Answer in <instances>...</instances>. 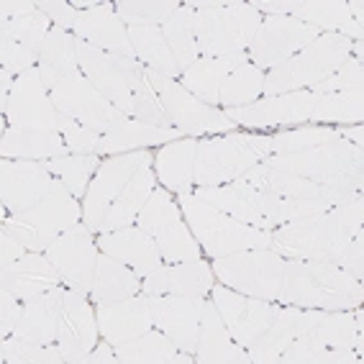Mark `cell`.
I'll use <instances>...</instances> for the list:
<instances>
[{"mask_svg":"<svg viewBox=\"0 0 364 364\" xmlns=\"http://www.w3.org/2000/svg\"><path fill=\"white\" fill-rule=\"evenodd\" d=\"M364 231H359L354 239H351L349 249H346V254L341 257V262H338V267H344L346 272L351 274V277H357V280H362L364 277Z\"/></svg>","mask_w":364,"mask_h":364,"instance_id":"obj_57","label":"cell"},{"mask_svg":"<svg viewBox=\"0 0 364 364\" xmlns=\"http://www.w3.org/2000/svg\"><path fill=\"white\" fill-rule=\"evenodd\" d=\"M359 362H362V357L354 349H326L313 359V364H359Z\"/></svg>","mask_w":364,"mask_h":364,"instance_id":"obj_59","label":"cell"},{"mask_svg":"<svg viewBox=\"0 0 364 364\" xmlns=\"http://www.w3.org/2000/svg\"><path fill=\"white\" fill-rule=\"evenodd\" d=\"M129 39L141 65H146L149 70L159 72L169 80L182 77L180 67H177L175 57L169 52L167 39H164L159 26H129Z\"/></svg>","mask_w":364,"mask_h":364,"instance_id":"obj_44","label":"cell"},{"mask_svg":"<svg viewBox=\"0 0 364 364\" xmlns=\"http://www.w3.org/2000/svg\"><path fill=\"white\" fill-rule=\"evenodd\" d=\"M264 164L290 172V175L311 177V180H336V177L364 180V146L338 139L316 149L267 156Z\"/></svg>","mask_w":364,"mask_h":364,"instance_id":"obj_13","label":"cell"},{"mask_svg":"<svg viewBox=\"0 0 364 364\" xmlns=\"http://www.w3.org/2000/svg\"><path fill=\"white\" fill-rule=\"evenodd\" d=\"M62 300H65V287L62 285L26 300L23 316H21L14 333L21 338H28V341H36V344H57Z\"/></svg>","mask_w":364,"mask_h":364,"instance_id":"obj_33","label":"cell"},{"mask_svg":"<svg viewBox=\"0 0 364 364\" xmlns=\"http://www.w3.org/2000/svg\"><path fill=\"white\" fill-rule=\"evenodd\" d=\"M193 11H190L185 3L177 11L172 18L162 26L164 39H167V46L172 57H175L180 72L190 70L200 59V52H198V39H196V26H193Z\"/></svg>","mask_w":364,"mask_h":364,"instance_id":"obj_46","label":"cell"},{"mask_svg":"<svg viewBox=\"0 0 364 364\" xmlns=\"http://www.w3.org/2000/svg\"><path fill=\"white\" fill-rule=\"evenodd\" d=\"M316 92L295 90L282 95H269L264 100H257L244 108H226V116L247 129H272V126H298L311 118L316 105Z\"/></svg>","mask_w":364,"mask_h":364,"instance_id":"obj_21","label":"cell"},{"mask_svg":"<svg viewBox=\"0 0 364 364\" xmlns=\"http://www.w3.org/2000/svg\"><path fill=\"white\" fill-rule=\"evenodd\" d=\"M98 316L87 303V293H80L72 287L65 290L57 346L65 354L67 364H82L85 357L98 344Z\"/></svg>","mask_w":364,"mask_h":364,"instance_id":"obj_22","label":"cell"},{"mask_svg":"<svg viewBox=\"0 0 364 364\" xmlns=\"http://www.w3.org/2000/svg\"><path fill=\"white\" fill-rule=\"evenodd\" d=\"M321 33H323L321 28L308 26L293 16H264L262 26L257 28L252 44H249L247 57L259 70H272L300 54L308 44L318 39Z\"/></svg>","mask_w":364,"mask_h":364,"instance_id":"obj_14","label":"cell"},{"mask_svg":"<svg viewBox=\"0 0 364 364\" xmlns=\"http://www.w3.org/2000/svg\"><path fill=\"white\" fill-rule=\"evenodd\" d=\"M21 316H23V300H18L8 290H3V300H0V336L6 338L14 333Z\"/></svg>","mask_w":364,"mask_h":364,"instance_id":"obj_56","label":"cell"},{"mask_svg":"<svg viewBox=\"0 0 364 364\" xmlns=\"http://www.w3.org/2000/svg\"><path fill=\"white\" fill-rule=\"evenodd\" d=\"M364 316L359 308L351 311H316L303 308L300 331L282 354L280 364H313L326 349H354L362 357Z\"/></svg>","mask_w":364,"mask_h":364,"instance_id":"obj_6","label":"cell"},{"mask_svg":"<svg viewBox=\"0 0 364 364\" xmlns=\"http://www.w3.org/2000/svg\"><path fill=\"white\" fill-rule=\"evenodd\" d=\"M82 364H118V357L116 351H113V344H108V341H103V344H95V349L85 357Z\"/></svg>","mask_w":364,"mask_h":364,"instance_id":"obj_61","label":"cell"},{"mask_svg":"<svg viewBox=\"0 0 364 364\" xmlns=\"http://www.w3.org/2000/svg\"><path fill=\"white\" fill-rule=\"evenodd\" d=\"M39 11L49 16L54 26L65 28V31H72L75 28V21H77V8L72 3H62V0H39Z\"/></svg>","mask_w":364,"mask_h":364,"instance_id":"obj_55","label":"cell"},{"mask_svg":"<svg viewBox=\"0 0 364 364\" xmlns=\"http://www.w3.org/2000/svg\"><path fill=\"white\" fill-rule=\"evenodd\" d=\"M154 162V159H151ZM151 162H144L141 167L134 172V177L129 180V185L124 188V193L113 200V205L105 213L103 223H100V234L116 231V228H126L136 221L141 208L146 205L149 196L156 188V175L151 169Z\"/></svg>","mask_w":364,"mask_h":364,"instance_id":"obj_37","label":"cell"},{"mask_svg":"<svg viewBox=\"0 0 364 364\" xmlns=\"http://www.w3.org/2000/svg\"><path fill=\"white\" fill-rule=\"evenodd\" d=\"M126 67L131 72V100H134V118L141 124L159 126V129H172L167 111H164L159 92L146 77V65L139 59H126Z\"/></svg>","mask_w":364,"mask_h":364,"instance_id":"obj_45","label":"cell"},{"mask_svg":"<svg viewBox=\"0 0 364 364\" xmlns=\"http://www.w3.org/2000/svg\"><path fill=\"white\" fill-rule=\"evenodd\" d=\"M80 72L90 80L105 98L116 105L124 116H134V100H131V72L126 67V57L108 54L98 46L77 39Z\"/></svg>","mask_w":364,"mask_h":364,"instance_id":"obj_20","label":"cell"},{"mask_svg":"<svg viewBox=\"0 0 364 364\" xmlns=\"http://www.w3.org/2000/svg\"><path fill=\"white\" fill-rule=\"evenodd\" d=\"M359 231H364L362 193L326 213L272 228L269 249L285 259H321L338 264Z\"/></svg>","mask_w":364,"mask_h":364,"instance_id":"obj_1","label":"cell"},{"mask_svg":"<svg viewBox=\"0 0 364 364\" xmlns=\"http://www.w3.org/2000/svg\"><path fill=\"white\" fill-rule=\"evenodd\" d=\"M200 57L244 54L264 16L244 0H188Z\"/></svg>","mask_w":364,"mask_h":364,"instance_id":"obj_3","label":"cell"},{"mask_svg":"<svg viewBox=\"0 0 364 364\" xmlns=\"http://www.w3.org/2000/svg\"><path fill=\"white\" fill-rule=\"evenodd\" d=\"M239 180L249 182L254 188L267 190V193H277V196L295 198V200H318L326 205H341L364 190V180L354 177H336V180H311V177H298L282 169L267 167L264 162L254 164L247 169Z\"/></svg>","mask_w":364,"mask_h":364,"instance_id":"obj_12","label":"cell"},{"mask_svg":"<svg viewBox=\"0 0 364 364\" xmlns=\"http://www.w3.org/2000/svg\"><path fill=\"white\" fill-rule=\"evenodd\" d=\"M180 8H182L180 0H118L116 14L126 26L162 28Z\"/></svg>","mask_w":364,"mask_h":364,"instance_id":"obj_51","label":"cell"},{"mask_svg":"<svg viewBox=\"0 0 364 364\" xmlns=\"http://www.w3.org/2000/svg\"><path fill=\"white\" fill-rule=\"evenodd\" d=\"M46 257L62 274V282L72 290L90 295L92 277H95V264H98V244L92 241V231L85 223L67 228L65 234L49 244Z\"/></svg>","mask_w":364,"mask_h":364,"instance_id":"obj_16","label":"cell"},{"mask_svg":"<svg viewBox=\"0 0 364 364\" xmlns=\"http://www.w3.org/2000/svg\"><path fill=\"white\" fill-rule=\"evenodd\" d=\"M290 16L321 31H336L346 39L362 41V21H354L346 0H293Z\"/></svg>","mask_w":364,"mask_h":364,"instance_id":"obj_38","label":"cell"},{"mask_svg":"<svg viewBox=\"0 0 364 364\" xmlns=\"http://www.w3.org/2000/svg\"><path fill=\"white\" fill-rule=\"evenodd\" d=\"M72 31H75L77 39L98 46V49H103L108 54L136 59V52H134V46H131L129 39V26L118 18L113 3H100L98 8L80 11Z\"/></svg>","mask_w":364,"mask_h":364,"instance_id":"obj_26","label":"cell"},{"mask_svg":"<svg viewBox=\"0 0 364 364\" xmlns=\"http://www.w3.org/2000/svg\"><path fill=\"white\" fill-rule=\"evenodd\" d=\"M46 90L52 95V103L57 105L59 113L75 118L77 124L98 131V134H111L113 129L129 121V116L118 111L82 72H72L67 77L54 80Z\"/></svg>","mask_w":364,"mask_h":364,"instance_id":"obj_9","label":"cell"},{"mask_svg":"<svg viewBox=\"0 0 364 364\" xmlns=\"http://www.w3.org/2000/svg\"><path fill=\"white\" fill-rule=\"evenodd\" d=\"M336 129L331 126H300L293 131H280L272 136H254V134H239V141L257 154L259 162H264L267 156H280V154H295V151H306L323 146V144L338 141Z\"/></svg>","mask_w":364,"mask_h":364,"instance_id":"obj_32","label":"cell"},{"mask_svg":"<svg viewBox=\"0 0 364 364\" xmlns=\"http://www.w3.org/2000/svg\"><path fill=\"white\" fill-rule=\"evenodd\" d=\"M146 77L154 85V90L159 92L164 111H167L169 121L175 129H180L185 136H205V134H234L236 121L218 111L215 105L203 103L196 98L190 90L182 87V82L169 80L159 72L146 67Z\"/></svg>","mask_w":364,"mask_h":364,"instance_id":"obj_11","label":"cell"},{"mask_svg":"<svg viewBox=\"0 0 364 364\" xmlns=\"http://www.w3.org/2000/svg\"><path fill=\"white\" fill-rule=\"evenodd\" d=\"M118 364H190L196 357H190L175 346V341L159 328V331H144L141 336L131 338L126 344L113 346Z\"/></svg>","mask_w":364,"mask_h":364,"instance_id":"obj_40","label":"cell"},{"mask_svg":"<svg viewBox=\"0 0 364 364\" xmlns=\"http://www.w3.org/2000/svg\"><path fill=\"white\" fill-rule=\"evenodd\" d=\"M247 52L226 54V57H200L190 70L182 72V87L200 98L203 103L218 105V95L226 77L241 65H247Z\"/></svg>","mask_w":364,"mask_h":364,"instance_id":"obj_36","label":"cell"},{"mask_svg":"<svg viewBox=\"0 0 364 364\" xmlns=\"http://www.w3.org/2000/svg\"><path fill=\"white\" fill-rule=\"evenodd\" d=\"M49 31H52V21L46 14H41L39 8L26 16H18V18L0 23V39H11L14 44L23 46L36 57L41 54V46H44Z\"/></svg>","mask_w":364,"mask_h":364,"instance_id":"obj_50","label":"cell"},{"mask_svg":"<svg viewBox=\"0 0 364 364\" xmlns=\"http://www.w3.org/2000/svg\"><path fill=\"white\" fill-rule=\"evenodd\" d=\"M196 362L198 364H252L249 351L236 344L234 336L228 333L221 313L213 306V300H205V303H203Z\"/></svg>","mask_w":364,"mask_h":364,"instance_id":"obj_31","label":"cell"},{"mask_svg":"<svg viewBox=\"0 0 364 364\" xmlns=\"http://www.w3.org/2000/svg\"><path fill=\"white\" fill-rule=\"evenodd\" d=\"M262 92H264V70L247 62L226 77L221 95H218V105H223V111L226 108H244V105L257 103L262 98Z\"/></svg>","mask_w":364,"mask_h":364,"instance_id":"obj_47","label":"cell"},{"mask_svg":"<svg viewBox=\"0 0 364 364\" xmlns=\"http://www.w3.org/2000/svg\"><path fill=\"white\" fill-rule=\"evenodd\" d=\"M336 134L344 141L357 144V146H364V129L362 124H351V126H336Z\"/></svg>","mask_w":364,"mask_h":364,"instance_id":"obj_62","label":"cell"},{"mask_svg":"<svg viewBox=\"0 0 364 364\" xmlns=\"http://www.w3.org/2000/svg\"><path fill=\"white\" fill-rule=\"evenodd\" d=\"M44 164L54 177L65 182L72 196L80 200V198L87 196L92 177H95V172H98L103 162H100L98 154H67L57 156V159H46Z\"/></svg>","mask_w":364,"mask_h":364,"instance_id":"obj_49","label":"cell"},{"mask_svg":"<svg viewBox=\"0 0 364 364\" xmlns=\"http://www.w3.org/2000/svg\"><path fill=\"white\" fill-rule=\"evenodd\" d=\"M26 252H28V249L23 247V244H21V241L16 239L11 231L0 228V267L14 264V262H18Z\"/></svg>","mask_w":364,"mask_h":364,"instance_id":"obj_58","label":"cell"},{"mask_svg":"<svg viewBox=\"0 0 364 364\" xmlns=\"http://www.w3.org/2000/svg\"><path fill=\"white\" fill-rule=\"evenodd\" d=\"M0 108H3V116L11 121V126L57 131L59 111L57 105L52 103V95L46 90V85L41 82L39 67H33V70L16 77L14 90H11L8 100Z\"/></svg>","mask_w":364,"mask_h":364,"instance_id":"obj_19","label":"cell"},{"mask_svg":"<svg viewBox=\"0 0 364 364\" xmlns=\"http://www.w3.org/2000/svg\"><path fill=\"white\" fill-rule=\"evenodd\" d=\"M139 293H141V277L129 264L118 262L111 254L100 252L90 290L92 303L95 306H108V303H118V300H126Z\"/></svg>","mask_w":364,"mask_h":364,"instance_id":"obj_39","label":"cell"},{"mask_svg":"<svg viewBox=\"0 0 364 364\" xmlns=\"http://www.w3.org/2000/svg\"><path fill=\"white\" fill-rule=\"evenodd\" d=\"M180 208L200 249H205L215 259L236 252H247V249H269L272 244V231H262V228L236 221L215 205L200 200L196 193H182Z\"/></svg>","mask_w":364,"mask_h":364,"instance_id":"obj_4","label":"cell"},{"mask_svg":"<svg viewBox=\"0 0 364 364\" xmlns=\"http://www.w3.org/2000/svg\"><path fill=\"white\" fill-rule=\"evenodd\" d=\"M95 244L103 254H111L118 262L129 264L139 277H146L156 267H162V254H159L156 241L139 226H126L100 234Z\"/></svg>","mask_w":364,"mask_h":364,"instance_id":"obj_30","label":"cell"},{"mask_svg":"<svg viewBox=\"0 0 364 364\" xmlns=\"http://www.w3.org/2000/svg\"><path fill=\"white\" fill-rule=\"evenodd\" d=\"M3 364H67L65 354L57 344H36L16 333L3 338L0 344Z\"/></svg>","mask_w":364,"mask_h":364,"instance_id":"obj_52","label":"cell"},{"mask_svg":"<svg viewBox=\"0 0 364 364\" xmlns=\"http://www.w3.org/2000/svg\"><path fill=\"white\" fill-rule=\"evenodd\" d=\"M82 208L65 182L54 177L52 188L36 205L3 218V228L11 231L28 252H46L49 244L67 228L77 226Z\"/></svg>","mask_w":364,"mask_h":364,"instance_id":"obj_7","label":"cell"},{"mask_svg":"<svg viewBox=\"0 0 364 364\" xmlns=\"http://www.w3.org/2000/svg\"><path fill=\"white\" fill-rule=\"evenodd\" d=\"M346 6H349L351 18H354V21H362V8H364L362 0H351V3H346Z\"/></svg>","mask_w":364,"mask_h":364,"instance_id":"obj_63","label":"cell"},{"mask_svg":"<svg viewBox=\"0 0 364 364\" xmlns=\"http://www.w3.org/2000/svg\"><path fill=\"white\" fill-rule=\"evenodd\" d=\"M210 300H213V306L221 313L228 333L244 349H249L264 333V328L269 326V321L274 316V308H277L269 300H259V298H252V295L236 293V290H231L226 285H213Z\"/></svg>","mask_w":364,"mask_h":364,"instance_id":"obj_18","label":"cell"},{"mask_svg":"<svg viewBox=\"0 0 364 364\" xmlns=\"http://www.w3.org/2000/svg\"><path fill=\"white\" fill-rule=\"evenodd\" d=\"M196 196L241 223H249V226L262 228V231L274 228L269 223V213H267V193L244 180L226 182L218 188H198Z\"/></svg>","mask_w":364,"mask_h":364,"instance_id":"obj_25","label":"cell"},{"mask_svg":"<svg viewBox=\"0 0 364 364\" xmlns=\"http://www.w3.org/2000/svg\"><path fill=\"white\" fill-rule=\"evenodd\" d=\"M139 228H144L151 239L156 241L159 254L164 262H188V259H200V244L188 228V223H182V210L167 190L154 188L149 196L146 205L141 208L136 218Z\"/></svg>","mask_w":364,"mask_h":364,"instance_id":"obj_10","label":"cell"},{"mask_svg":"<svg viewBox=\"0 0 364 364\" xmlns=\"http://www.w3.org/2000/svg\"><path fill=\"white\" fill-rule=\"evenodd\" d=\"M213 269L203 259L175 262L172 267H156L141 282L146 295H190L205 298L213 290Z\"/></svg>","mask_w":364,"mask_h":364,"instance_id":"obj_27","label":"cell"},{"mask_svg":"<svg viewBox=\"0 0 364 364\" xmlns=\"http://www.w3.org/2000/svg\"><path fill=\"white\" fill-rule=\"evenodd\" d=\"M146 298L154 326H159L180 351L196 354L205 298H190V295H146Z\"/></svg>","mask_w":364,"mask_h":364,"instance_id":"obj_23","label":"cell"},{"mask_svg":"<svg viewBox=\"0 0 364 364\" xmlns=\"http://www.w3.org/2000/svg\"><path fill=\"white\" fill-rule=\"evenodd\" d=\"M362 280L344 267L321 259H285L277 303L316 311H354L362 306Z\"/></svg>","mask_w":364,"mask_h":364,"instance_id":"obj_2","label":"cell"},{"mask_svg":"<svg viewBox=\"0 0 364 364\" xmlns=\"http://www.w3.org/2000/svg\"><path fill=\"white\" fill-rule=\"evenodd\" d=\"M95 316H98L100 336L113 346L126 344L154 326L146 293L131 295V298L108 303V306H98Z\"/></svg>","mask_w":364,"mask_h":364,"instance_id":"obj_28","label":"cell"},{"mask_svg":"<svg viewBox=\"0 0 364 364\" xmlns=\"http://www.w3.org/2000/svg\"><path fill=\"white\" fill-rule=\"evenodd\" d=\"M285 272V257L272 249H247L215 259L213 274L226 287L252 298L277 303Z\"/></svg>","mask_w":364,"mask_h":364,"instance_id":"obj_8","label":"cell"},{"mask_svg":"<svg viewBox=\"0 0 364 364\" xmlns=\"http://www.w3.org/2000/svg\"><path fill=\"white\" fill-rule=\"evenodd\" d=\"M364 118V92H323L316 98L311 118L313 124H326V121H336L341 126L362 124Z\"/></svg>","mask_w":364,"mask_h":364,"instance_id":"obj_48","label":"cell"},{"mask_svg":"<svg viewBox=\"0 0 364 364\" xmlns=\"http://www.w3.org/2000/svg\"><path fill=\"white\" fill-rule=\"evenodd\" d=\"M351 57V41L336 31H323L300 54L264 72V98L282 92L311 90Z\"/></svg>","mask_w":364,"mask_h":364,"instance_id":"obj_5","label":"cell"},{"mask_svg":"<svg viewBox=\"0 0 364 364\" xmlns=\"http://www.w3.org/2000/svg\"><path fill=\"white\" fill-rule=\"evenodd\" d=\"M0 154L3 159H31V162H46L57 156L72 154L70 146L65 144L59 131H44V129H11L3 131L0 141Z\"/></svg>","mask_w":364,"mask_h":364,"instance_id":"obj_34","label":"cell"},{"mask_svg":"<svg viewBox=\"0 0 364 364\" xmlns=\"http://www.w3.org/2000/svg\"><path fill=\"white\" fill-rule=\"evenodd\" d=\"M196 139H180V141L164 144L156 151L154 167L156 177L162 180L164 188L175 190V193H190L193 182H196Z\"/></svg>","mask_w":364,"mask_h":364,"instance_id":"obj_41","label":"cell"},{"mask_svg":"<svg viewBox=\"0 0 364 364\" xmlns=\"http://www.w3.org/2000/svg\"><path fill=\"white\" fill-rule=\"evenodd\" d=\"M185 136L180 129H159V126L141 124V121H126L124 126L113 129L111 134H103L100 136V146L95 154H126V151H139L146 149L151 144H162V141H180Z\"/></svg>","mask_w":364,"mask_h":364,"instance_id":"obj_42","label":"cell"},{"mask_svg":"<svg viewBox=\"0 0 364 364\" xmlns=\"http://www.w3.org/2000/svg\"><path fill=\"white\" fill-rule=\"evenodd\" d=\"M364 87V72H362V59L349 57L336 72H331L323 82L311 87V92L323 95V92H357Z\"/></svg>","mask_w":364,"mask_h":364,"instance_id":"obj_53","label":"cell"},{"mask_svg":"<svg viewBox=\"0 0 364 364\" xmlns=\"http://www.w3.org/2000/svg\"><path fill=\"white\" fill-rule=\"evenodd\" d=\"M72 72H80L77 59V36L65 28L52 26L39 54V75L41 82L49 87L54 80L67 77Z\"/></svg>","mask_w":364,"mask_h":364,"instance_id":"obj_43","label":"cell"},{"mask_svg":"<svg viewBox=\"0 0 364 364\" xmlns=\"http://www.w3.org/2000/svg\"><path fill=\"white\" fill-rule=\"evenodd\" d=\"M57 131L62 134V139H65V144L70 146L72 154H95L100 146V136H103V134L77 124L75 118L65 116V113H59Z\"/></svg>","mask_w":364,"mask_h":364,"instance_id":"obj_54","label":"cell"},{"mask_svg":"<svg viewBox=\"0 0 364 364\" xmlns=\"http://www.w3.org/2000/svg\"><path fill=\"white\" fill-rule=\"evenodd\" d=\"M154 156L151 151L139 149V151H126V154H113L111 159H105L100 169L92 177L87 196L82 198V223L90 228L92 234H100V223H103L105 213L113 205L129 180L134 177L144 162H151Z\"/></svg>","mask_w":364,"mask_h":364,"instance_id":"obj_15","label":"cell"},{"mask_svg":"<svg viewBox=\"0 0 364 364\" xmlns=\"http://www.w3.org/2000/svg\"><path fill=\"white\" fill-rule=\"evenodd\" d=\"M39 8V0H3L0 3V14H3V21L18 18V16H26L31 11Z\"/></svg>","mask_w":364,"mask_h":364,"instance_id":"obj_60","label":"cell"},{"mask_svg":"<svg viewBox=\"0 0 364 364\" xmlns=\"http://www.w3.org/2000/svg\"><path fill=\"white\" fill-rule=\"evenodd\" d=\"M59 282H62V274L44 252H26L14 264L0 267V287L14 293L23 303L59 287Z\"/></svg>","mask_w":364,"mask_h":364,"instance_id":"obj_29","label":"cell"},{"mask_svg":"<svg viewBox=\"0 0 364 364\" xmlns=\"http://www.w3.org/2000/svg\"><path fill=\"white\" fill-rule=\"evenodd\" d=\"M54 175L44 162L31 159H3L0 162V200L11 213L31 208L49 193Z\"/></svg>","mask_w":364,"mask_h":364,"instance_id":"obj_24","label":"cell"},{"mask_svg":"<svg viewBox=\"0 0 364 364\" xmlns=\"http://www.w3.org/2000/svg\"><path fill=\"white\" fill-rule=\"evenodd\" d=\"M300 321H303V308L277 303L274 316L264 328V333L247 349L252 364H280L287 346L293 344V338L298 336Z\"/></svg>","mask_w":364,"mask_h":364,"instance_id":"obj_35","label":"cell"},{"mask_svg":"<svg viewBox=\"0 0 364 364\" xmlns=\"http://www.w3.org/2000/svg\"><path fill=\"white\" fill-rule=\"evenodd\" d=\"M259 164L257 154L239 141V134H226L223 139L198 141L196 151V185L198 188H218L239 180L247 169Z\"/></svg>","mask_w":364,"mask_h":364,"instance_id":"obj_17","label":"cell"}]
</instances>
